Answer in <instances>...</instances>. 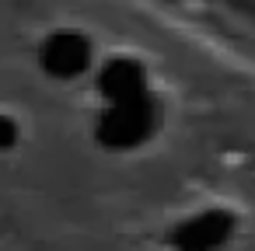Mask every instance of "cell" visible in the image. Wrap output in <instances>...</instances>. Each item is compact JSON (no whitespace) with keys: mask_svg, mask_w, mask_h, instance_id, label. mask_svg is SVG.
I'll use <instances>...</instances> for the list:
<instances>
[{"mask_svg":"<svg viewBox=\"0 0 255 251\" xmlns=\"http://www.w3.org/2000/svg\"><path fill=\"white\" fill-rule=\"evenodd\" d=\"M234 234V216L224 209H203L189 220H182L171 234V244L178 251H220Z\"/></svg>","mask_w":255,"mask_h":251,"instance_id":"6da1fadb","label":"cell"}]
</instances>
